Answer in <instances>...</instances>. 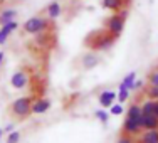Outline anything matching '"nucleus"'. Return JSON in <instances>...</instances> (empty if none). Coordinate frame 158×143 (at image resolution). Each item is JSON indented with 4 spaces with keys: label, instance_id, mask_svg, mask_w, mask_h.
<instances>
[{
    "label": "nucleus",
    "instance_id": "nucleus-28",
    "mask_svg": "<svg viewBox=\"0 0 158 143\" xmlns=\"http://www.w3.org/2000/svg\"><path fill=\"white\" fill-rule=\"evenodd\" d=\"M153 115L158 116V99H156V103H155V108H153Z\"/></svg>",
    "mask_w": 158,
    "mask_h": 143
},
{
    "label": "nucleus",
    "instance_id": "nucleus-7",
    "mask_svg": "<svg viewBox=\"0 0 158 143\" xmlns=\"http://www.w3.org/2000/svg\"><path fill=\"white\" fill-rule=\"evenodd\" d=\"M27 82H29V78H27V74H25L24 71H17V73L10 78V84H12V88H15V89L25 88Z\"/></svg>",
    "mask_w": 158,
    "mask_h": 143
},
{
    "label": "nucleus",
    "instance_id": "nucleus-9",
    "mask_svg": "<svg viewBox=\"0 0 158 143\" xmlns=\"http://www.w3.org/2000/svg\"><path fill=\"white\" fill-rule=\"evenodd\" d=\"M140 143H158V128L145 130L140 137Z\"/></svg>",
    "mask_w": 158,
    "mask_h": 143
},
{
    "label": "nucleus",
    "instance_id": "nucleus-13",
    "mask_svg": "<svg viewBox=\"0 0 158 143\" xmlns=\"http://www.w3.org/2000/svg\"><path fill=\"white\" fill-rule=\"evenodd\" d=\"M15 15H17V10H14V9L3 10V12L0 14V25L7 24V22H12L14 19H15Z\"/></svg>",
    "mask_w": 158,
    "mask_h": 143
},
{
    "label": "nucleus",
    "instance_id": "nucleus-6",
    "mask_svg": "<svg viewBox=\"0 0 158 143\" xmlns=\"http://www.w3.org/2000/svg\"><path fill=\"white\" fill-rule=\"evenodd\" d=\"M140 126L141 130H153V128H158V116L150 113V115H141L140 116Z\"/></svg>",
    "mask_w": 158,
    "mask_h": 143
},
{
    "label": "nucleus",
    "instance_id": "nucleus-31",
    "mask_svg": "<svg viewBox=\"0 0 158 143\" xmlns=\"http://www.w3.org/2000/svg\"><path fill=\"white\" fill-rule=\"evenodd\" d=\"M2 133H3V130H2V128H0V138H2Z\"/></svg>",
    "mask_w": 158,
    "mask_h": 143
},
{
    "label": "nucleus",
    "instance_id": "nucleus-1",
    "mask_svg": "<svg viewBox=\"0 0 158 143\" xmlns=\"http://www.w3.org/2000/svg\"><path fill=\"white\" fill-rule=\"evenodd\" d=\"M116 39H118V37L111 36L108 31L101 32V34H94V36L91 34V36L86 39V46H89L93 49H106V47H110Z\"/></svg>",
    "mask_w": 158,
    "mask_h": 143
},
{
    "label": "nucleus",
    "instance_id": "nucleus-23",
    "mask_svg": "<svg viewBox=\"0 0 158 143\" xmlns=\"http://www.w3.org/2000/svg\"><path fill=\"white\" fill-rule=\"evenodd\" d=\"M148 82H150V84H153V86H158V71H153V73L150 74Z\"/></svg>",
    "mask_w": 158,
    "mask_h": 143
},
{
    "label": "nucleus",
    "instance_id": "nucleus-17",
    "mask_svg": "<svg viewBox=\"0 0 158 143\" xmlns=\"http://www.w3.org/2000/svg\"><path fill=\"white\" fill-rule=\"evenodd\" d=\"M145 95L146 98H150V99H158V86H153V84H148L145 88Z\"/></svg>",
    "mask_w": 158,
    "mask_h": 143
},
{
    "label": "nucleus",
    "instance_id": "nucleus-15",
    "mask_svg": "<svg viewBox=\"0 0 158 143\" xmlns=\"http://www.w3.org/2000/svg\"><path fill=\"white\" fill-rule=\"evenodd\" d=\"M135 81H136V73L133 71V73L126 74V76H125V79H123L121 82H123V84H125L126 88L131 91V89H135Z\"/></svg>",
    "mask_w": 158,
    "mask_h": 143
},
{
    "label": "nucleus",
    "instance_id": "nucleus-26",
    "mask_svg": "<svg viewBox=\"0 0 158 143\" xmlns=\"http://www.w3.org/2000/svg\"><path fill=\"white\" fill-rule=\"evenodd\" d=\"M7 39H9V36H7V34L3 32L2 29H0V44H5V42H7Z\"/></svg>",
    "mask_w": 158,
    "mask_h": 143
},
{
    "label": "nucleus",
    "instance_id": "nucleus-30",
    "mask_svg": "<svg viewBox=\"0 0 158 143\" xmlns=\"http://www.w3.org/2000/svg\"><path fill=\"white\" fill-rule=\"evenodd\" d=\"M2 61H3V52H0V64H2Z\"/></svg>",
    "mask_w": 158,
    "mask_h": 143
},
{
    "label": "nucleus",
    "instance_id": "nucleus-19",
    "mask_svg": "<svg viewBox=\"0 0 158 143\" xmlns=\"http://www.w3.org/2000/svg\"><path fill=\"white\" fill-rule=\"evenodd\" d=\"M141 115H143V111H141L140 104H131V106L128 108V115L126 116H131V118H140Z\"/></svg>",
    "mask_w": 158,
    "mask_h": 143
},
{
    "label": "nucleus",
    "instance_id": "nucleus-25",
    "mask_svg": "<svg viewBox=\"0 0 158 143\" xmlns=\"http://www.w3.org/2000/svg\"><path fill=\"white\" fill-rule=\"evenodd\" d=\"M111 113H113V115H121V113H123V106H121V104H111Z\"/></svg>",
    "mask_w": 158,
    "mask_h": 143
},
{
    "label": "nucleus",
    "instance_id": "nucleus-4",
    "mask_svg": "<svg viewBox=\"0 0 158 143\" xmlns=\"http://www.w3.org/2000/svg\"><path fill=\"white\" fill-rule=\"evenodd\" d=\"M47 29V20L44 17H31L27 22L24 24V31L31 36H35V34H42L44 31Z\"/></svg>",
    "mask_w": 158,
    "mask_h": 143
},
{
    "label": "nucleus",
    "instance_id": "nucleus-11",
    "mask_svg": "<svg viewBox=\"0 0 158 143\" xmlns=\"http://www.w3.org/2000/svg\"><path fill=\"white\" fill-rule=\"evenodd\" d=\"M49 108H51V101L49 99H37L35 103L32 104V113L40 115V113H46Z\"/></svg>",
    "mask_w": 158,
    "mask_h": 143
},
{
    "label": "nucleus",
    "instance_id": "nucleus-2",
    "mask_svg": "<svg viewBox=\"0 0 158 143\" xmlns=\"http://www.w3.org/2000/svg\"><path fill=\"white\" fill-rule=\"evenodd\" d=\"M12 113L17 120H24L32 113V101L31 98H17L12 103Z\"/></svg>",
    "mask_w": 158,
    "mask_h": 143
},
{
    "label": "nucleus",
    "instance_id": "nucleus-20",
    "mask_svg": "<svg viewBox=\"0 0 158 143\" xmlns=\"http://www.w3.org/2000/svg\"><path fill=\"white\" fill-rule=\"evenodd\" d=\"M17 27H19V24L15 20H12V22H7V24H3L2 25V31L7 34V36H10L14 31H17Z\"/></svg>",
    "mask_w": 158,
    "mask_h": 143
},
{
    "label": "nucleus",
    "instance_id": "nucleus-10",
    "mask_svg": "<svg viewBox=\"0 0 158 143\" xmlns=\"http://www.w3.org/2000/svg\"><path fill=\"white\" fill-rule=\"evenodd\" d=\"M114 99H116V93H113V91H103L99 95V103L103 108H111Z\"/></svg>",
    "mask_w": 158,
    "mask_h": 143
},
{
    "label": "nucleus",
    "instance_id": "nucleus-16",
    "mask_svg": "<svg viewBox=\"0 0 158 143\" xmlns=\"http://www.w3.org/2000/svg\"><path fill=\"white\" fill-rule=\"evenodd\" d=\"M155 99H150V98H146V101L141 104V111L143 115H150V113H153V108H155Z\"/></svg>",
    "mask_w": 158,
    "mask_h": 143
},
{
    "label": "nucleus",
    "instance_id": "nucleus-8",
    "mask_svg": "<svg viewBox=\"0 0 158 143\" xmlns=\"http://www.w3.org/2000/svg\"><path fill=\"white\" fill-rule=\"evenodd\" d=\"M61 12H62V9H61V3H59V2L49 3L47 9H46V14H47V19H49V20H56V19L61 15Z\"/></svg>",
    "mask_w": 158,
    "mask_h": 143
},
{
    "label": "nucleus",
    "instance_id": "nucleus-3",
    "mask_svg": "<svg viewBox=\"0 0 158 143\" xmlns=\"http://www.w3.org/2000/svg\"><path fill=\"white\" fill-rule=\"evenodd\" d=\"M125 20H126V12H121V10H119V14H114V15H111L108 19L106 31L110 32L111 36L119 37V34L125 29Z\"/></svg>",
    "mask_w": 158,
    "mask_h": 143
},
{
    "label": "nucleus",
    "instance_id": "nucleus-29",
    "mask_svg": "<svg viewBox=\"0 0 158 143\" xmlns=\"http://www.w3.org/2000/svg\"><path fill=\"white\" fill-rule=\"evenodd\" d=\"M5 130H7V131H14V125H9V126L5 128Z\"/></svg>",
    "mask_w": 158,
    "mask_h": 143
},
{
    "label": "nucleus",
    "instance_id": "nucleus-5",
    "mask_svg": "<svg viewBox=\"0 0 158 143\" xmlns=\"http://www.w3.org/2000/svg\"><path fill=\"white\" fill-rule=\"evenodd\" d=\"M140 118H131V116H126V120L123 121V133L126 135H138L141 131V126H140Z\"/></svg>",
    "mask_w": 158,
    "mask_h": 143
},
{
    "label": "nucleus",
    "instance_id": "nucleus-27",
    "mask_svg": "<svg viewBox=\"0 0 158 143\" xmlns=\"http://www.w3.org/2000/svg\"><path fill=\"white\" fill-rule=\"evenodd\" d=\"M143 88V81H135V89H141Z\"/></svg>",
    "mask_w": 158,
    "mask_h": 143
},
{
    "label": "nucleus",
    "instance_id": "nucleus-24",
    "mask_svg": "<svg viewBox=\"0 0 158 143\" xmlns=\"http://www.w3.org/2000/svg\"><path fill=\"white\" fill-rule=\"evenodd\" d=\"M118 143H133V140H131V135H126V133H123L121 137L118 138Z\"/></svg>",
    "mask_w": 158,
    "mask_h": 143
},
{
    "label": "nucleus",
    "instance_id": "nucleus-18",
    "mask_svg": "<svg viewBox=\"0 0 158 143\" xmlns=\"http://www.w3.org/2000/svg\"><path fill=\"white\" fill-rule=\"evenodd\" d=\"M128 98H130V89L121 82V84H119V93L116 95V99H119V103H123V101L128 99Z\"/></svg>",
    "mask_w": 158,
    "mask_h": 143
},
{
    "label": "nucleus",
    "instance_id": "nucleus-14",
    "mask_svg": "<svg viewBox=\"0 0 158 143\" xmlns=\"http://www.w3.org/2000/svg\"><path fill=\"white\" fill-rule=\"evenodd\" d=\"M98 62H99V59H98L96 54H86L84 57H82V66H84L86 69H91V67L98 66Z\"/></svg>",
    "mask_w": 158,
    "mask_h": 143
},
{
    "label": "nucleus",
    "instance_id": "nucleus-21",
    "mask_svg": "<svg viewBox=\"0 0 158 143\" xmlns=\"http://www.w3.org/2000/svg\"><path fill=\"white\" fill-rule=\"evenodd\" d=\"M94 116L99 120L101 123H108V120H110V116H108V113L104 111V110H98V111L94 113Z\"/></svg>",
    "mask_w": 158,
    "mask_h": 143
},
{
    "label": "nucleus",
    "instance_id": "nucleus-12",
    "mask_svg": "<svg viewBox=\"0 0 158 143\" xmlns=\"http://www.w3.org/2000/svg\"><path fill=\"white\" fill-rule=\"evenodd\" d=\"M126 0H103V7L108 10H113V12H118L125 7Z\"/></svg>",
    "mask_w": 158,
    "mask_h": 143
},
{
    "label": "nucleus",
    "instance_id": "nucleus-22",
    "mask_svg": "<svg viewBox=\"0 0 158 143\" xmlns=\"http://www.w3.org/2000/svg\"><path fill=\"white\" fill-rule=\"evenodd\" d=\"M19 140H20V133H19V131H12V133L9 135V140H7V143H17Z\"/></svg>",
    "mask_w": 158,
    "mask_h": 143
}]
</instances>
